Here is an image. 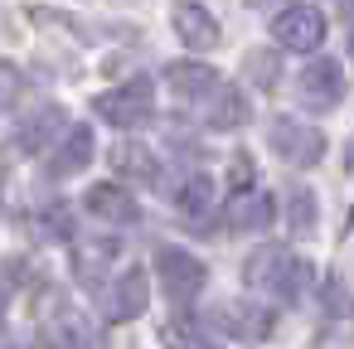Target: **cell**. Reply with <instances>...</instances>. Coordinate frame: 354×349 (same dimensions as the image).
<instances>
[{
	"label": "cell",
	"mask_w": 354,
	"mask_h": 349,
	"mask_svg": "<svg viewBox=\"0 0 354 349\" xmlns=\"http://www.w3.org/2000/svg\"><path fill=\"white\" fill-rule=\"evenodd\" d=\"M146 305H151V281H146L141 267H127L122 276H112V286H107V296H102V315H107L112 325L146 315Z\"/></svg>",
	"instance_id": "52a82bcc"
},
{
	"label": "cell",
	"mask_w": 354,
	"mask_h": 349,
	"mask_svg": "<svg viewBox=\"0 0 354 349\" xmlns=\"http://www.w3.org/2000/svg\"><path fill=\"white\" fill-rule=\"evenodd\" d=\"M59 126H64V112H59V107H44V112H35V117L15 131V146H20V151H49V141L59 136Z\"/></svg>",
	"instance_id": "ac0fdd59"
},
{
	"label": "cell",
	"mask_w": 354,
	"mask_h": 349,
	"mask_svg": "<svg viewBox=\"0 0 354 349\" xmlns=\"http://www.w3.org/2000/svg\"><path fill=\"white\" fill-rule=\"evenodd\" d=\"M112 257H117V243H112V238H93L88 247H78L73 262H78V276H83V281H97V276L112 267Z\"/></svg>",
	"instance_id": "d6986e66"
},
{
	"label": "cell",
	"mask_w": 354,
	"mask_h": 349,
	"mask_svg": "<svg viewBox=\"0 0 354 349\" xmlns=\"http://www.w3.org/2000/svg\"><path fill=\"white\" fill-rule=\"evenodd\" d=\"M156 272H160L165 296H170L175 305H189V301L204 291V281H209V267H204L194 252H185V247H160V252H156Z\"/></svg>",
	"instance_id": "277c9868"
},
{
	"label": "cell",
	"mask_w": 354,
	"mask_h": 349,
	"mask_svg": "<svg viewBox=\"0 0 354 349\" xmlns=\"http://www.w3.org/2000/svg\"><path fill=\"white\" fill-rule=\"evenodd\" d=\"M93 112H97L102 122L122 126V131H136V126H146V122L156 117V88H151L146 78H131L127 88L102 93V97L93 102Z\"/></svg>",
	"instance_id": "7a4b0ae2"
},
{
	"label": "cell",
	"mask_w": 354,
	"mask_h": 349,
	"mask_svg": "<svg viewBox=\"0 0 354 349\" xmlns=\"http://www.w3.org/2000/svg\"><path fill=\"white\" fill-rule=\"evenodd\" d=\"M0 320H6V296H0Z\"/></svg>",
	"instance_id": "cb8c5ba5"
},
{
	"label": "cell",
	"mask_w": 354,
	"mask_h": 349,
	"mask_svg": "<svg viewBox=\"0 0 354 349\" xmlns=\"http://www.w3.org/2000/svg\"><path fill=\"white\" fill-rule=\"evenodd\" d=\"M252 180H257V170H252V160H248V155H233V175H228V185H233V194H238V189H248Z\"/></svg>",
	"instance_id": "603a6c76"
},
{
	"label": "cell",
	"mask_w": 354,
	"mask_h": 349,
	"mask_svg": "<svg viewBox=\"0 0 354 349\" xmlns=\"http://www.w3.org/2000/svg\"><path fill=\"white\" fill-rule=\"evenodd\" d=\"M175 204H180L185 218H204V214L214 209V180H209L204 170H189V175L175 185Z\"/></svg>",
	"instance_id": "e0dca14e"
},
{
	"label": "cell",
	"mask_w": 354,
	"mask_h": 349,
	"mask_svg": "<svg viewBox=\"0 0 354 349\" xmlns=\"http://www.w3.org/2000/svg\"><path fill=\"white\" fill-rule=\"evenodd\" d=\"M20 97H25V73H20L15 64L0 59V112H10Z\"/></svg>",
	"instance_id": "ffe728a7"
},
{
	"label": "cell",
	"mask_w": 354,
	"mask_h": 349,
	"mask_svg": "<svg viewBox=\"0 0 354 349\" xmlns=\"http://www.w3.org/2000/svg\"><path fill=\"white\" fill-rule=\"evenodd\" d=\"M248 276H252L262 291H272L281 305H296V301L310 291V281H315L310 262L296 257V252H262V257H252Z\"/></svg>",
	"instance_id": "6da1fadb"
},
{
	"label": "cell",
	"mask_w": 354,
	"mask_h": 349,
	"mask_svg": "<svg viewBox=\"0 0 354 349\" xmlns=\"http://www.w3.org/2000/svg\"><path fill=\"white\" fill-rule=\"evenodd\" d=\"M112 165H117V175H127V180H136V185H156V180H160V160H156V151L141 146V141H122V146L112 151Z\"/></svg>",
	"instance_id": "9a60e30c"
},
{
	"label": "cell",
	"mask_w": 354,
	"mask_h": 349,
	"mask_svg": "<svg viewBox=\"0 0 354 349\" xmlns=\"http://www.w3.org/2000/svg\"><path fill=\"white\" fill-rule=\"evenodd\" d=\"M175 35H180L189 49H218V39H223L218 20H214L204 6H194V0H180V6H175Z\"/></svg>",
	"instance_id": "8fae6325"
},
{
	"label": "cell",
	"mask_w": 354,
	"mask_h": 349,
	"mask_svg": "<svg viewBox=\"0 0 354 349\" xmlns=\"http://www.w3.org/2000/svg\"><path fill=\"white\" fill-rule=\"evenodd\" d=\"M267 141H272V151L286 165H315L325 155V131L310 126V122H301V117H277L267 126Z\"/></svg>",
	"instance_id": "3957f363"
},
{
	"label": "cell",
	"mask_w": 354,
	"mask_h": 349,
	"mask_svg": "<svg viewBox=\"0 0 354 349\" xmlns=\"http://www.w3.org/2000/svg\"><path fill=\"white\" fill-rule=\"evenodd\" d=\"M83 204H88V214H97V218H107V223H136V218H141L136 199H131L122 185H93Z\"/></svg>",
	"instance_id": "5bb4252c"
},
{
	"label": "cell",
	"mask_w": 354,
	"mask_h": 349,
	"mask_svg": "<svg viewBox=\"0 0 354 349\" xmlns=\"http://www.w3.org/2000/svg\"><path fill=\"white\" fill-rule=\"evenodd\" d=\"M214 83H218V68L204 64V59H189V64H170L165 68V88L175 97H185V102H199Z\"/></svg>",
	"instance_id": "7c38bea8"
},
{
	"label": "cell",
	"mask_w": 354,
	"mask_h": 349,
	"mask_svg": "<svg viewBox=\"0 0 354 349\" xmlns=\"http://www.w3.org/2000/svg\"><path fill=\"white\" fill-rule=\"evenodd\" d=\"M93 160V126H73L68 136H64V146L54 151V160H49V175H78L83 165Z\"/></svg>",
	"instance_id": "2e32d148"
},
{
	"label": "cell",
	"mask_w": 354,
	"mask_h": 349,
	"mask_svg": "<svg viewBox=\"0 0 354 349\" xmlns=\"http://www.w3.org/2000/svg\"><path fill=\"white\" fill-rule=\"evenodd\" d=\"M325 15L315 10V6H281L277 15H272V39L281 44V49H296V54H310V49H320L325 44Z\"/></svg>",
	"instance_id": "5b68a950"
},
{
	"label": "cell",
	"mask_w": 354,
	"mask_h": 349,
	"mask_svg": "<svg viewBox=\"0 0 354 349\" xmlns=\"http://www.w3.org/2000/svg\"><path fill=\"white\" fill-rule=\"evenodd\" d=\"M209 315H214V325H218L223 334H233V339H267V334H272V310H262V305H252V301H218Z\"/></svg>",
	"instance_id": "ba28073f"
},
{
	"label": "cell",
	"mask_w": 354,
	"mask_h": 349,
	"mask_svg": "<svg viewBox=\"0 0 354 349\" xmlns=\"http://www.w3.org/2000/svg\"><path fill=\"white\" fill-rule=\"evenodd\" d=\"M296 97H301V107H310V112L339 107V97H344V68H339V59H315V64H306L301 78H296Z\"/></svg>",
	"instance_id": "8992f818"
},
{
	"label": "cell",
	"mask_w": 354,
	"mask_h": 349,
	"mask_svg": "<svg viewBox=\"0 0 354 349\" xmlns=\"http://www.w3.org/2000/svg\"><path fill=\"white\" fill-rule=\"evenodd\" d=\"M286 218H291V228H296V233H306V228L315 223V199H310V189H291Z\"/></svg>",
	"instance_id": "7402d4cb"
},
{
	"label": "cell",
	"mask_w": 354,
	"mask_h": 349,
	"mask_svg": "<svg viewBox=\"0 0 354 349\" xmlns=\"http://www.w3.org/2000/svg\"><path fill=\"white\" fill-rule=\"evenodd\" d=\"M277 218V204H272V194H262V189H238L233 194V204H228V223L238 228V233H262L267 223Z\"/></svg>",
	"instance_id": "4fadbf2b"
},
{
	"label": "cell",
	"mask_w": 354,
	"mask_h": 349,
	"mask_svg": "<svg viewBox=\"0 0 354 349\" xmlns=\"http://www.w3.org/2000/svg\"><path fill=\"white\" fill-rule=\"evenodd\" d=\"M277 68H281V59H277V54H267V49H262V54H252V59L243 64V73H248L257 88H272V83H277Z\"/></svg>",
	"instance_id": "44dd1931"
},
{
	"label": "cell",
	"mask_w": 354,
	"mask_h": 349,
	"mask_svg": "<svg viewBox=\"0 0 354 349\" xmlns=\"http://www.w3.org/2000/svg\"><path fill=\"white\" fill-rule=\"evenodd\" d=\"M44 344H49V349H107L102 330H97L88 315H78L73 305H64V310L44 325Z\"/></svg>",
	"instance_id": "9c48e42d"
},
{
	"label": "cell",
	"mask_w": 354,
	"mask_h": 349,
	"mask_svg": "<svg viewBox=\"0 0 354 349\" xmlns=\"http://www.w3.org/2000/svg\"><path fill=\"white\" fill-rule=\"evenodd\" d=\"M199 102H204V122H209L214 131H238V126L248 122V97H243V88H228L223 78H218Z\"/></svg>",
	"instance_id": "30bf717a"
}]
</instances>
